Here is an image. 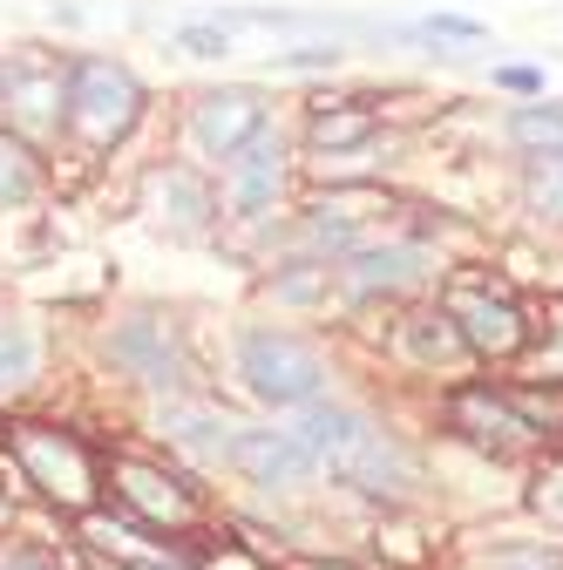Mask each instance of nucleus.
Wrapping results in <instances>:
<instances>
[{
  "instance_id": "obj_26",
  "label": "nucleus",
  "mask_w": 563,
  "mask_h": 570,
  "mask_svg": "<svg viewBox=\"0 0 563 570\" xmlns=\"http://www.w3.org/2000/svg\"><path fill=\"white\" fill-rule=\"evenodd\" d=\"M530 381H543V387H563V306H556V320H543V346L530 353Z\"/></svg>"
},
{
  "instance_id": "obj_8",
  "label": "nucleus",
  "mask_w": 563,
  "mask_h": 570,
  "mask_svg": "<svg viewBox=\"0 0 563 570\" xmlns=\"http://www.w3.org/2000/svg\"><path fill=\"white\" fill-rule=\"evenodd\" d=\"M8 455L21 462V475L48 495V503L68 510H89L96 503V455L55 421H14L8 428Z\"/></svg>"
},
{
  "instance_id": "obj_6",
  "label": "nucleus",
  "mask_w": 563,
  "mask_h": 570,
  "mask_svg": "<svg viewBox=\"0 0 563 570\" xmlns=\"http://www.w3.org/2000/svg\"><path fill=\"white\" fill-rule=\"evenodd\" d=\"M136 204H144L150 232H164L170 245H218V232H225L218 177H210L204 164H184V157L150 164V170H144V190H136Z\"/></svg>"
},
{
  "instance_id": "obj_21",
  "label": "nucleus",
  "mask_w": 563,
  "mask_h": 570,
  "mask_svg": "<svg viewBox=\"0 0 563 570\" xmlns=\"http://www.w3.org/2000/svg\"><path fill=\"white\" fill-rule=\"evenodd\" d=\"M523 210H530L543 232H563V157L523 164Z\"/></svg>"
},
{
  "instance_id": "obj_5",
  "label": "nucleus",
  "mask_w": 563,
  "mask_h": 570,
  "mask_svg": "<svg viewBox=\"0 0 563 570\" xmlns=\"http://www.w3.org/2000/svg\"><path fill=\"white\" fill-rule=\"evenodd\" d=\"M68 116V55L48 41H14L0 48V122L28 142H61Z\"/></svg>"
},
{
  "instance_id": "obj_16",
  "label": "nucleus",
  "mask_w": 563,
  "mask_h": 570,
  "mask_svg": "<svg viewBox=\"0 0 563 570\" xmlns=\"http://www.w3.org/2000/svg\"><path fill=\"white\" fill-rule=\"evenodd\" d=\"M448 421L462 428L468 442H482L488 455H510V449L530 435V414H523L516 401H503V394H488V387H468V394H455Z\"/></svg>"
},
{
  "instance_id": "obj_4",
  "label": "nucleus",
  "mask_w": 563,
  "mask_h": 570,
  "mask_svg": "<svg viewBox=\"0 0 563 570\" xmlns=\"http://www.w3.org/2000/svg\"><path fill=\"white\" fill-rule=\"evenodd\" d=\"M102 367L129 387H144L157 401H184L190 387V346L184 326L164 306H129L102 326Z\"/></svg>"
},
{
  "instance_id": "obj_12",
  "label": "nucleus",
  "mask_w": 563,
  "mask_h": 570,
  "mask_svg": "<svg viewBox=\"0 0 563 570\" xmlns=\"http://www.w3.org/2000/svg\"><path fill=\"white\" fill-rule=\"evenodd\" d=\"M435 278V252L428 245H407V238H387V245H360L354 258L339 265V285L354 299H374V293H414V285Z\"/></svg>"
},
{
  "instance_id": "obj_22",
  "label": "nucleus",
  "mask_w": 563,
  "mask_h": 570,
  "mask_svg": "<svg viewBox=\"0 0 563 570\" xmlns=\"http://www.w3.org/2000/svg\"><path fill=\"white\" fill-rule=\"evenodd\" d=\"M401 346L414 353L421 367H435V361H462V353H468L448 313H414V320H407V333H401Z\"/></svg>"
},
{
  "instance_id": "obj_17",
  "label": "nucleus",
  "mask_w": 563,
  "mask_h": 570,
  "mask_svg": "<svg viewBox=\"0 0 563 570\" xmlns=\"http://www.w3.org/2000/svg\"><path fill=\"white\" fill-rule=\"evenodd\" d=\"M48 190H55V164H48V150L0 122V210H28V204H41Z\"/></svg>"
},
{
  "instance_id": "obj_28",
  "label": "nucleus",
  "mask_w": 563,
  "mask_h": 570,
  "mask_svg": "<svg viewBox=\"0 0 563 570\" xmlns=\"http://www.w3.org/2000/svg\"><path fill=\"white\" fill-rule=\"evenodd\" d=\"M0 570H68L48 543H0Z\"/></svg>"
},
{
  "instance_id": "obj_15",
  "label": "nucleus",
  "mask_w": 563,
  "mask_h": 570,
  "mask_svg": "<svg viewBox=\"0 0 563 570\" xmlns=\"http://www.w3.org/2000/svg\"><path fill=\"white\" fill-rule=\"evenodd\" d=\"M381 136V109L360 102V96H319L313 102V122H306V142L319 157H354Z\"/></svg>"
},
{
  "instance_id": "obj_9",
  "label": "nucleus",
  "mask_w": 563,
  "mask_h": 570,
  "mask_svg": "<svg viewBox=\"0 0 563 570\" xmlns=\"http://www.w3.org/2000/svg\"><path fill=\"white\" fill-rule=\"evenodd\" d=\"M442 313L455 320L462 346L488 353V361H516V353L530 346V313L516 306V293H510L503 278H455Z\"/></svg>"
},
{
  "instance_id": "obj_3",
  "label": "nucleus",
  "mask_w": 563,
  "mask_h": 570,
  "mask_svg": "<svg viewBox=\"0 0 563 570\" xmlns=\"http://www.w3.org/2000/svg\"><path fill=\"white\" fill-rule=\"evenodd\" d=\"M231 361L238 381L251 387V401L265 407H313L326 401V353L293 333V326H271V320H245L231 340Z\"/></svg>"
},
{
  "instance_id": "obj_31",
  "label": "nucleus",
  "mask_w": 563,
  "mask_h": 570,
  "mask_svg": "<svg viewBox=\"0 0 563 570\" xmlns=\"http://www.w3.org/2000/svg\"><path fill=\"white\" fill-rule=\"evenodd\" d=\"M293 570H346V563H293Z\"/></svg>"
},
{
  "instance_id": "obj_27",
  "label": "nucleus",
  "mask_w": 563,
  "mask_h": 570,
  "mask_svg": "<svg viewBox=\"0 0 563 570\" xmlns=\"http://www.w3.org/2000/svg\"><path fill=\"white\" fill-rule=\"evenodd\" d=\"M488 82L510 89V96H523V102H536V96H543V68H530V61H496V68H488Z\"/></svg>"
},
{
  "instance_id": "obj_19",
  "label": "nucleus",
  "mask_w": 563,
  "mask_h": 570,
  "mask_svg": "<svg viewBox=\"0 0 563 570\" xmlns=\"http://www.w3.org/2000/svg\"><path fill=\"white\" fill-rule=\"evenodd\" d=\"M34 381H41V333L28 320H8L0 326V407H14Z\"/></svg>"
},
{
  "instance_id": "obj_24",
  "label": "nucleus",
  "mask_w": 563,
  "mask_h": 570,
  "mask_svg": "<svg viewBox=\"0 0 563 570\" xmlns=\"http://www.w3.org/2000/svg\"><path fill=\"white\" fill-rule=\"evenodd\" d=\"M339 61H346V48H326V41H299V48H278L265 68H271V76H333Z\"/></svg>"
},
{
  "instance_id": "obj_20",
  "label": "nucleus",
  "mask_w": 563,
  "mask_h": 570,
  "mask_svg": "<svg viewBox=\"0 0 563 570\" xmlns=\"http://www.w3.org/2000/svg\"><path fill=\"white\" fill-rule=\"evenodd\" d=\"M333 285H339V265H271L265 293L271 306H326Z\"/></svg>"
},
{
  "instance_id": "obj_14",
  "label": "nucleus",
  "mask_w": 563,
  "mask_h": 570,
  "mask_svg": "<svg viewBox=\"0 0 563 570\" xmlns=\"http://www.w3.org/2000/svg\"><path fill=\"white\" fill-rule=\"evenodd\" d=\"M116 495L136 523H190L197 517V489L150 462H116Z\"/></svg>"
},
{
  "instance_id": "obj_7",
  "label": "nucleus",
  "mask_w": 563,
  "mask_h": 570,
  "mask_svg": "<svg viewBox=\"0 0 563 570\" xmlns=\"http://www.w3.org/2000/svg\"><path fill=\"white\" fill-rule=\"evenodd\" d=\"M265 129H271V102H265V89H251V82L197 89L190 109H184V142L197 150V164H210V170H225L245 142H258Z\"/></svg>"
},
{
  "instance_id": "obj_2",
  "label": "nucleus",
  "mask_w": 563,
  "mask_h": 570,
  "mask_svg": "<svg viewBox=\"0 0 563 570\" xmlns=\"http://www.w3.org/2000/svg\"><path fill=\"white\" fill-rule=\"evenodd\" d=\"M144 116H150V82L122 55H68V116H61L68 150L109 157L136 136Z\"/></svg>"
},
{
  "instance_id": "obj_11",
  "label": "nucleus",
  "mask_w": 563,
  "mask_h": 570,
  "mask_svg": "<svg viewBox=\"0 0 563 570\" xmlns=\"http://www.w3.org/2000/svg\"><path fill=\"white\" fill-rule=\"evenodd\" d=\"M231 469L258 489H299L319 475L313 449L293 435V428H245L238 421V435H231Z\"/></svg>"
},
{
  "instance_id": "obj_30",
  "label": "nucleus",
  "mask_w": 563,
  "mask_h": 570,
  "mask_svg": "<svg viewBox=\"0 0 563 570\" xmlns=\"http://www.w3.org/2000/svg\"><path fill=\"white\" fill-rule=\"evenodd\" d=\"M14 523V503H8V495H0V530H8Z\"/></svg>"
},
{
  "instance_id": "obj_1",
  "label": "nucleus",
  "mask_w": 563,
  "mask_h": 570,
  "mask_svg": "<svg viewBox=\"0 0 563 570\" xmlns=\"http://www.w3.org/2000/svg\"><path fill=\"white\" fill-rule=\"evenodd\" d=\"M293 435H299V442L313 449V462H319L326 475H339L346 489L407 495V482H414V455L387 435L374 414L346 407V401H313V407H299Z\"/></svg>"
},
{
  "instance_id": "obj_18",
  "label": "nucleus",
  "mask_w": 563,
  "mask_h": 570,
  "mask_svg": "<svg viewBox=\"0 0 563 570\" xmlns=\"http://www.w3.org/2000/svg\"><path fill=\"white\" fill-rule=\"evenodd\" d=\"M503 136H510V150H516L523 164H536V157H563V102H550V96L516 102V109L503 116Z\"/></svg>"
},
{
  "instance_id": "obj_25",
  "label": "nucleus",
  "mask_w": 563,
  "mask_h": 570,
  "mask_svg": "<svg viewBox=\"0 0 563 570\" xmlns=\"http://www.w3.org/2000/svg\"><path fill=\"white\" fill-rule=\"evenodd\" d=\"M482 570H563V550L556 543H503L482 557Z\"/></svg>"
},
{
  "instance_id": "obj_29",
  "label": "nucleus",
  "mask_w": 563,
  "mask_h": 570,
  "mask_svg": "<svg viewBox=\"0 0 563 570\" xmlns=\"http://www.w3.org/2000/svg\"><path fill=\"white\" fill-rule=\"evenodd\" d=\"M116 570H184L177 557H129V563H116Z\"/></svg>"
},
{
  "instance_id": "obj_32",
  "label": "nucleus",
  "mask_w": 563,
  "mask_h": 570,
  "mask_svg": "<svg viewBox=\"0 0 563 570\" xmlns=\"http://www.w3.org/2000/svg\"><path fill=\"white\" fill-rule=\"evenodd\" d=\"M0 326H8V299H0Z\"/></svg>"
},
{
  "instance_id": "obj_23",
  "label": "nucleus",
  "mask_w": 563,
  "mask_h": 570,
  "mask_svg": "<svg viewBox=\"0 0 563 570\" xmlns=\"http://www.w3.org/2000/svg\"><path fill=\"white\" fill-rule=\"evenodd\" d=\"M170 48H177V55H190V61H225V55L238 48V35H231V28H218V21H204V14H190V21H177V28H170Z\"/></svg>"
},
{
  "instance_id": "obj_13",
  "label": "nucleus",
  "mask_w": 563,
  "mask_h": 570,
  "mask_svg": "<svg viewBox=\"0 0 563 570\" xmlns=\"http://www.w3.org/2000/svg\"><path fill=\"white\" fill-rule=\"evenodd\" d=\"M157 435H164V449H177L190 469H231V435H238V421H231L225 407L164 401V414H157Z\"/></svg>"
},
{
  "instance_id": "obj_10",
  "label": "nucleus",
  "mask_w": 563,
  "mask_h": 570,
  "mask_svg": "<svg viewBox=\"0 0 563 570\" xmlns=\"http://www.w3.org/2000/svg\"><path fill=\"white\" fill-rule=\"evenodd\" d=\"M286 177H293V157H286V136H278V122H271L258 142H245V150L218 170V204H225V218L265 225L271 210H278V197H286Z\"/></svg>"
}]
</instances>
